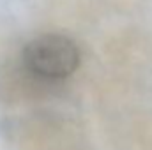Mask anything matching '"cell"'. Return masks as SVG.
<instances>
[{
    "label": "cell",
    "instance_id": "1",
    "mask_svg": "<svg viewBox=\"0 0 152 150\" xmlns=\"http://www.w3.org/2000/svg\"><path fill=\"white\" fill-rule=\"evenodd\" d=\"M81 60L75 41L62 34H42L28 41L21 51L23 67L44 81H58L71 76Z\"/></svg>",
    "mask_w": 152,
    "mask_h": 150
}]
</instances>
